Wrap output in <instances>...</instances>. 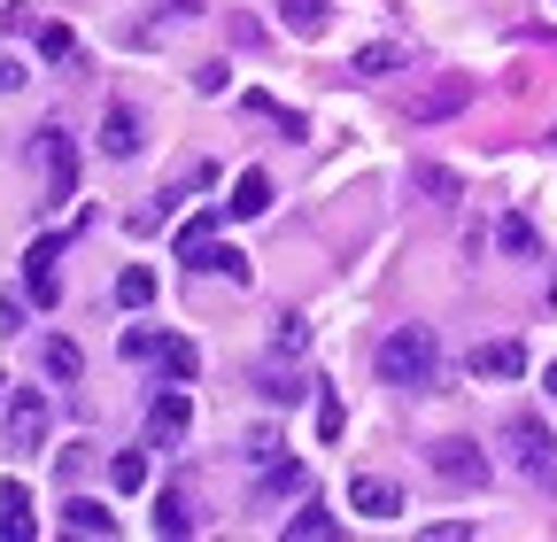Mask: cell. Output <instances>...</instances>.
Returning a JSON list of instances; mask_svg holds the SVG:
<instances>
[{"label":"cell","instance_id":"1","mask_svg":"<svg viewBox=\"0 0 557 542\" xmlns=\"http://www.w3.org/2000/svg\"><path fill=\"white\" fill-rule=\"evenodd\" d=\"M372 365H380V380L403 387V395H434V387H442V342H434V325H395Z\"/></svg>","mask_w":557,"mask_h":542},{"label":"cell","instance_id":"2","mask_svg":"<svg viewBox=\"0 0 557 542\" xmlns=\"http://www.w3.org/2000/svg\"><path fill=\"white\" fill-rule=\"evenodd\" d=\"M504 449H511V472H519V481H534V489L557 496V434H549L534 411H511V419H504Z\"/></svg>","mask_w":557,"mask_h":542},{"label":"cell","instance_id":"3","mask_svg":"<svg viewBox=\"0 0 557 542\" xmlns=\"http://www.w3.org/2000/svg\"><path fill=\"white\" fill-rule=\"evenodd\" d=\"M426 465H434V481H449V489H487V449L480 442H465V434H442L434 449H426Z\"/></svg>","mask_w":557,"mask_h":542},{"label":"cell","instance_id":"4","mask_svg":"<svg viewBox=\"0 0 557 542\" xmlns=\"http://www.w3.org/2000/svg\"><path fill=\"white\" fill-rule=\"evenodd\" d=\"M39 163H47V210L78 201V140H70L62 124H47V132H39Z\"/></svg>","mask_w":557,"mask_h":542},{"label":"cell","instance_id":"5","mask_svg":"<svg viewBox=\"0 0 557 542\" xmlns=\"http://www.w3.org/2000/svg\"><path fill=\"white\" fill-rule=\"evenodd\" d=\"M70 248V233H39L32 248H24V295L39 303V310H54L62 303V280H54V256Z\"/></svg>","mask_w":557,"mask_h":542},{"label":"cell","instance_id":"6","mask_svg":"<svg viewBox=\"0 0 557 542\" xmlns=\"http://www.w3.org/2000/svg\"><path fill=\"white\" fill-rule=\"evenodd\" d=\"M47 427H54L47 395H39V387H16V395H9V449H16V457H32V449L47 442Z\"/></svg>","mask_w":557,"mask_h":542},{"label":"cell","instance_id":"7","mask_svg":"<svg viewBox=\"0 0 557 542\" xmlns=\"http://www.w3.org/2000/svg\"><path fill=\"white\" fill-rule=\"evenodd\" d=\"M186 427H194V403H186V387L171 380V387L148 403V449H171V442H186Z\"/></svg>","mask_w":557,"mask_h":542},{"label":"cell","instance_id":"8","mask_svg":"<svg viewBox=\"0 0 557 542\" xmlns=\"http://www.w3.org/2000/svg\"><path fill=\"white\" fill-rule=\"evenodd\" d=\"M201 186H218V171H209V163H186V178H178V186H163V194H156V210H139V218H132V233L171 225V210H178L186 194H201Z\"/></svg>","mask_w":557,"mask_h":542},{"label":"cell","instance_id":"9","mask_svg":"<svg viewBox=\"0 0 557 542\" xmlns=\"http://www.w3.org/2000/svg\"><path fill=\"white\" fill-rule=\"evenodd\" d=\"M101 156H109V163H132V156H139V109H132V101H109V109H101Z\"/></svg>","mask_w":557,"mask_h":542},{"label":"cell","instance_id":"10","mask_svg":"<svg viewBox=\"0 0 557 542\" xmlns=\"http://www.w3.org/2000/svg\"><path fill=\"white\" fill-rule=\"evenodd\" d=\"M348 512H364V519H403V489L380 481V472H357V481H348Z\"/></svg>","mask_w":557,"mask_h":542},{"label":"cell","instance_id":"11","mask_svg":"<svg viewBox=\"0 0 557 542\" xmlns=\"http://www.w3.org/2000/svg\"><path fill=\"white\" fill-rule=\"evenodd\" d=\"M465 101H472V78H442V86H426V94H418L403 116H410V124H442V116H457Z\"/></svg>","mask_w":557,"mask_h":542},{"label":"cell","instance_id":"12","mask_svg":"<svg viewBox=\"0 0 557 542\" xmlns=\"http://www.w3.org/2000/svg\"><path fill=\"white\" fill-rule=\"evenodd\" d=\"M465 365H472V380H527V349L519 342H480Z\"/></svg>","mask_w":557,"mask_h":542},{"label":"cell","instance_id":"13","mask_svg":"<svg viewBox=\"0 0 557 542\" xmlns=\"http://www.w3.org/2000/svg\"><path fill=\"white\" fill-rule=\"evenodd\" d=\"M395 71H410V47L403 39H372V47L348 54V78H395Z\"/></svg>","mask_w":557,"mask_h":542},{"label":"cell","instance_id":"14","mask_svg":"<svg viewBox=\"0 0 557 542\" xmlns=\"http://www.w3.org/2000/svg\"><path fill=\"white\" fill-rule=\"evenodd\" d=\"M186 271H225L233 287H248V280H256V263H248L240 248H218V233H209V241H201V248L186 256Z\"/></svg>","mask_w":557,"mask_h":542},{"label":"cell","instance_id":"15","mask_svg":"<svg viewBox=\"0 0 557 542\" xmlns=\"http://www.w3.org/2000/svg\"><path fill=\"white\" fill-rule=\"evenodd\" d=\"M62 534H101V542H109V534H116V512L94 504V496H70V504H62Z\"/></svg>","mask_w":557,"mask_h":542},{"label":"cell","instance_id":"16","mask_svg":"<svg viewBox=\"0 0 557 542\" xmlns=\"http://www.w3.org/2000/svg\"><path fill=\"white\" fill-rule=\"evenodd\" d=\"M156 372H163V380H178V387H194V372H201V349L186 342V333H163V349H156Z\"/></svg>","mask_w":557,"mask_h":542},{"label":"cell","instance_id":"17","mask_svg":"<svg viewBox=\"0 0 557 542\" xmlns=\"http://www.w3.org/2000/svg\"><path fill=\"white\" fill-rule=\"evenodd\" d=\"M410 194H426V201H465V178L449 163H410Z\"/></svg>","mask_w":557,"mask_h":542},{"label":"cell","instance_id":"18","mask_svg":"<svg viewBox=\"0 0 557 542\" xmlns=\"http://www.w3.org/2000/svg\"><path fill=\"white\" fill-rule=\"evenodd\" d=\"M287 542H333L341 534V519L325 512V504H302V512H287V527H278Z\"/></svg>","mask_w":557,"mask_h":542},{"label":"cell","instance_id":"19","mask_svg":"<svg viewBox=\"0 0 557 542\" xmlns=\"http://www.w3.org/2000/svg\"><path fill=\"white\" fill-rule=\"evenodd\" d=\"M0 542H32V496L16 481H0Z\"/></svg>","mask_w":557,"mask_h":542},{"label":"cell","instance_id":"20","mask_svg":"<svg viewBox=\"0 0 557 542\" xmlns=\"http://www.w3.org/2000/svg\"><path fill=\"white\" fill-rule=\"evenodd\" d=\"M156 534H163V542H186V534H194V504H186V489H163V496H156Z\"/></svg>","mask_w":557,"mask_h":542},{"label":"cell","instance_id":"21","mask_svg":"<svg viewBox=\"0 0 557 542\" xmlns=\"http://www.w3.org/2000/svg\"><path fill=\"white\" fill-rule=\"evenodd\" d=\"M225 210H233V218H263V210H271V178H263V171H240L233 194H225Z\"/></svg>","mask_w":557,"mask_h":542},{"label":"cell","instance_id":"22","mask_svg":"<svg viewBox=\"0 0 557 542\" xmlns=\"http://www.w3.org/2000/svg\"><path fill=\"white\" fill-rule=\"evenodd\" d=\"M278 496H302V465L295 457H271L263 481H256V504H278Z\"/></svg>","mask_w":557,"mask_h":542},{"label":"cell","instance_id":"23","mask_svg":"<svg viewBox=\"0 0 557 542\" xmlns=\"http://www.w3.org/2000/svg\"><path fill=\"white\" fill-rule=\"evenodd\" d=\"M39 365H47V380H54V387H70V380H78V372H86V357H78V342H62V333H47V349H39Z\"/></svg>","mask_w":557,"mask_h":542},{"label":"cell","instance_id":"24","mask_svg":"<svg viewBox=\"0 0 557 542\" xmlns=\"http://www.w3.org/2000/svg\"><path fill=\"white\" fill-rule=\"evenodd\" d=\"M278 16H287L295 39H325V16L333 9H325V0H278Z\"/></svg>","mask_w":557,"mask_h":542},{"label":"cell","instance_id":"25","mask_svg":"<svg viewBox=\"0 0 557 542\" xmlns=\"http://www.w3.org/2000/svg\"><path fill=\"white\" fill-rule=\"evenodd\" d=\"M271 349H278V357H302V349H310V318H302V310H278V318H271Z\"/></svg>","mask_w":557,"mask_h":542},{"label":"cell","instance_id":"26","mask_svg":"<svg viewBox=\"0 0 557 542\" xmlns=\"http://www.w3.org/2000/svg\"><path fill=\"white\" fill-rule=\"evenodd\" d=\"M496 248H504V256H534V248H542V233H534V218H527V210H511V218L496 225Z\"/></svg>","mask_w":557,"mask_h":542},{"label":"cell","instance_id":"27","mask_svg":"<svg viewBox=\"0 0 557 542\" xmlns=\"http://www.w3.org/2000/svg\"><path fill=\"white\" fill-rule=\"evenodd\" d=\"M225 218H233V210H225V201H209V210H201V218H186V225H178V263H186V256H194V248H201L209 233H218Z\"/></svg>","mask_w":557,"mask_h":542},{"label":"cell","instance_id":"28","mask_svg":"<svg viewBox=\"0 0 557 542\" xmlns=\"http://www.w3.org/2000/svg\"><path fill=\"white\" fill-rule=\"evenodd\" d=\"M109 489H116V496H139V489H148V457H139V449H116Z\"/></svg>","mask_w":557,"mask_h":542},{"label":"cell","instance_id":"29","mask_svg":"<svg viewBox=\"0 0 557 542\" xmlns=\"http://www.w3.org/2000/svg\"><path fill=\"white\" fill-rule=\"evenodd\" d=\"M256 395H263V403H287V411H295V403L310 395V380H295V372H256Z\"/></svg>","mask_w":557,"mask_h":542},{"label":"cell","instance_id":"30","mask_svg":"<svg viewBox=\"0 0 557 542\" xmlns=\"http://www.w3.org/2000/svg\"><path fill=\"white\" fill-rule=\"evenodd\" d=\"M116 303H124V310H148V303H156V271H148V263H132L124 280H116Z\"/></svg>","mask_w":557,"mask_h":542},{"label":"cell","instance_id":"31","mask_svg":"<svg viewBox=\"0 0 557 542\" xmlns=\"http://www.w3.org/2000/svg\"><path fill=\"white\" fill-rule=\"evenodd\" d=\"M156 349H163V333H148V325L124 333V357H132V365H156Z\"/></svg>","mask_w":557,"mask_h":542},{"label":"cell","instance_id":"32","mask_svg":"<svg viewBox=\"0 0 557 542\" xmlns=\"http://www.w3.org/2000/svg\"><path fill=\"white\" fill-rule=\"evenodd\" d=\"M240 457H248V465H271V457H287V449H278V434H271V427H256V434L240 442Z\"/></svg>","mask_w":557,"mask_h":542},{"label":"cell","instance_id":"33","mask_svg":"<svg viewBox=\"0 0 557 542\" xmlns=\"http://www.w3.org/2000/svg\"><path fill=\"white\" fill-rule=\"evenodd\" d=\"M225 78H233L225 62H201V71H194V94H201V101H218V94H225Z\"/></svg>","mask_w":557,"mask_h":542},{"label":"cell","instance_id":"34","mask_svg":"<svg viewBox=\"0 0 557 542\" xmlns=\"http://www.w3.org/2000/svg\"><path fill=\"white\" fill-rule=\"evenodd\" d=\"M341 427H348V419H341V395H318V434L341 442Z\"/></svg>","mask_w":557,"mask_h":542},{"label":"cell","instance_id":"35","mask_svg":"<svg viewBox=\"0 0 557 542\" xmlns=\"http://www.w3.org/2000/svg\"><path fill=\"white\" fill-rule=\"evenodd\" d=\"M39 54L62 62V54H70V32H62V24H39Z\"/></svg>","mask_w":557,"mask_h":542},{"label":"cell","instance_id":"36","mask_svg":"<svg viewBox=\"0 0 557 542\" xmlns=\"http://www.w3.org/2000/svg\"><path fill=\"white\" fill-rule=\"evenodd\" d=\"M465 534H472V519H434L426 527V542H465Z\"/></svg>","mask_w":557,"mask_h":542},{"label":"cell","instance_id":"37","mask_svg":"<svg viewBox=\"0 0 557 542\" xmlns=\"http://www.w3.org/2000/svg\"><path fill=\"white\" fill-rule=\"evenodd\" d=\"M16 86H24V62H16V54H0V94H16Z\"/></svg>","mask_w":557,"mask_h":542},{"label":"cell","instance_id":"38","mask_svg":"<svg viewBox=\"0 0 557 542\" xmlns=\"http://www.w3.org/2000/svg\"><path fill=\"white\" fill-rule=\"evenodd\" d=\"M163 16H171V24H194V16H201V0H163Z\"/></svg>","mask_w":557,"mask_h":542},{"label":"cell","instance_id":"39","mask_svg":"<svg viewBox=\"0 0 557 542\" xmlns=\"http://www.w3.org/2000/svg\"><path fill=\"white\" fill-rule=\"evenodd\" d=\"M542 387H549V395H557V365H549V372H542Z\"/></svg>","mask_w":557,"mask_h":542},{"label":"cell","instance_id":"40","mask_svg":"<svg viewBox=\"0 0 557 542\" xmlns=\"http://www.w3.org/2000/svg\"><path fill=\"white\" fill-rule=\"evenodd\" d=\"M9 395H16V387H9V380H0V403H9Z\"/></svg>","mask_w":557,"mask_h":542}]
</instances>
